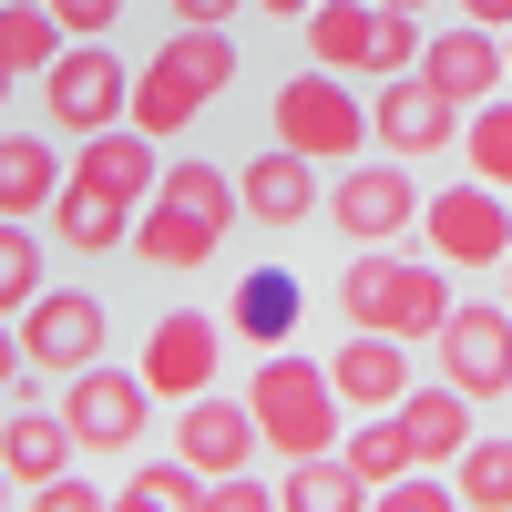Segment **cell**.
Segmentation results:
<instances>
[{"mask_svg": "<svg viewBox=\"0 0 512 512\" xmlns=\"http://www.w3.org/2000/svg\"><path fill=\"white\" fill-rule=\"evenodd\" d=\"M379 11H431V0H379Z\"/></svg>", "mask_w": 512, "mask_h": 512, "instance_id": "cell-40", "label": "cell"}, {"mask_svg": "<svg viewBox=\"0 0 512 512\" xmlns=\"http://www.w3.org/2000/svg\"><path fill=\"white\" fill-rule=\"evenodd\" d=\"M205 512H277V482H256V472H216V482H205Z\"/></svg>", "mask_w": 512, "mask_h": 512, "instance_id": "cell-33", "label": "cell"}, {"mask_svg": "<svg viewBox=\"0 0 512 512\" xmlns=\"http://www.w3.org/2000/svg\"><path fill=\"white\" fill-rule=\"evenodd\" d=\"M21 369H31V359H21V318H0V390H11Z\"/></svg>", "mask_w": 512, "mask_h": 512, "instance_id": "cell-36", "label": "cell"}, {"mask_svg": "<svg viewBox=\"0 0 512 512\" xmlns=\"http://www.w3.org/2000/svg\"><path fill=\"white\" fill-rule=\"evenodd\" d=\"M236 226H246L236 175H226V164H205V154H185V164H164V185L134 205V256L164 267V277H185V267H205Z\"/></svg>", "mask_w": 512, "mask_h": 512, "instance_id": "cell-1", "label": "cell"}, {"mask_svg": "<svg viewBox=\"0 0 512 512\" xmlns=\"http://www.w3.org/2000/svg\"><path fill=\"white\" fill-rule=\"evenodd\" d=\"M297 31H308V62H318V72H359V82L420 72V11H379V0H318Z\"/></svg>", "mask_w": 512, "mask_h": 512, "instance_id": "cell-5", "label": "cell"}, {"mask_svg": "<svg viewBox=\"0 0 512 512\" xmlns=\"http://www.w3.org/2000/svg\"><path fill=\"white\" fill-rule=\"evenodd\" d=\"M420 72H431L461 113L492 103V93H512V72H502V31H482V21H451L441 41H420Z\"/></svg>", "mask_w": 512, "mask_h": 512, "instance_id": "cell-17", "label": "cell"}, {"mask_svg": "<svg viewBox=\"0 0 512 512\" xmlns=\"http://www.w3.org/2000/svg\"><path fill=\"white\" fill-rule=\"evenodd\" d=\"M62 175L72 164L52 154V144H31V134H0V216H52V195H62Z\"/></svg>", "mask_w": 512, "mask_h": 512, "instance_id": "cell-23", "label": "cell"}, {"mask_svg": "<svg viewBox=\"0 0 512 512\" xmlns=\"http://www.w3.org/2000/svg\"><path fill=\"white\" fill-rule=\"evenodd\" d=\"M62 21H52V0H0V62L11 72H52L62 62Z\"/></svg>", "mask_w": 512, "mask_h": 512, "instance_id": "cell-26", "label": "cell"}, {"mask_svg": "<svg viewBox=\"0 0 512 512\" xmlns=\"http://www.w3.org/2000/svg\"><path fill=\"white\" fill-rule=\"evenodd\" d=\"M11 492H21V482H11V472H0V512H11Z\"/></svg>", "mask_w": 512, "mask_h": 512, "instance_id": "cell-42", "label": "cell"}, {"mask_svg": "<svg viewBox=\"0 0 512 512\" xmlns=\"http://www.w3.org/2000/svg\"><path fill=\"white\" fill-rule=\"evenodd\" d=\"M175 461H195L205 482H216V472H256V410L226 400V390L175 400Z\"/></svg>", "mask_w": 512, "mask_h": 512, "instance_id": "cell-16", "label": "cell"}, {"mask_svg": "<svg viewBox=\"0 0 512 512\" xmlns=\"http://www.w3.org/2000/svg\"><path fill=\"white\" fill-rule=\"evenodd\" d=\"M226 82H236V41L205 31V21H175V41H164V52L134 72V103H123V123H144L154 144H175L185 123L226 93Z\"/></svg>", "mask_w": 512, "mask_h": 512, "instance_id": "cell-2", "label": "cell"}, {"mask_svg": "<svg viewBox=\"0 0 512 512\" xmlns=\"http://www.w3.org/2000/svg\"><path fill=\"white\" fill-rule=\"evenodd\" d=\"M31 297H41V236L21 216H0V318H21Z\"/></svg>", "mask_w": 512, "mask_h": 512, "instance_id": "cell-30", "label": "cell"}, {"mask_svg": "<svg viewBox=\"0 0 512 512\" xmlns=\"http://www.w3.org/2000/svg\"><path fill=\"white\" fill-rule=\"evenodd\" d=\"M236 205H246V226H308L318 205H328L318 154H297V144H256L246 175H236Z\"/></svg>", "mask_w": 512, "mask_h": 512, "instance_id": "cell-15", "label": "cell"}, {"mask_svg": "<svg viewBox=\"0 0 512 512\" xmlns=\"http://www.w3.org/2000/svg\"><path fill=\"white\" fill-rule=\"evenodd\" d=\"M338 308H349V328H379V338H441V318H451V267L359 246L349 267H338Z\"/></svg>", "mask_w": 512, "mask_h": 512, "instance_id": "cell-3", "label": "cell"}, {"mask_svg": "<svg viewBox=\"0 0 512 512\" xmlns=\"http://www.w3.org/2000/svg\"><path fill=\"white\" fill-rule=\"evenodd\" d=\"M420 236H431V256L441 267H502L512 256V205H502V185H441L431 205H420Z\"/></svg>", "mask_w": 512, "mask_h": 512, "instance_id": "cell-10", "label": "cell"}, {"mask_svg": "<svg viewBox=\"0 0 512 512\" xmlns=\"http://www.w3.org/2000/svg\"><path fill=\"white\" fill-rule=\"evenodd\" d=\"M277 512H369V482L349 472V451H308L277 472Z\"/></svg>", "mask_w": 512, "mask_h": 512, "instance_id": "cell-24", "label": "cell"}, {"mask_svg": "<svg viewBox=\"0 0 512 512\" xmlns=\"http://www.w3.org/2000/svg\"><path fill=\"white\" fill-rule=\"evenodd\" d=\"M52 21H62L72 41H113V21H123V0H52Z\"/></svg>", "mask_w": 512, "mask_h": 512, "instance_id": "cell-34", "label": "cell"}, {"mask_svg": "<svg viewBox=\"0 0 512 512\" xmlns=\"http://www.w3.org/2000/svg\"><path fill=\"white\" fill-rule=\"evenodd\" d=\"M369 134L390 154H441V144H461V103L441 93L431 72H390L379 103H369Z\"/></svg>", "mask_w": 512, "mask_h": 512, "instance_id": "cell-14", "label": "cell"}, {"mask_svg": "<svg viewBox=\"0 0 512 512\" xmlns=\"http://www.w3.org/2000/svg\"><path fill=\"white\" fill-rule=\"evenodd\" d=\"M52 226H62V246H72V256H113V246H134V205H123V195H103L93 175H62Z\"/></svg>", "mask_w": 512, "mask_h": 512, "instance_id": "cell-21", "label": "cell"}, {"mask_svg": "<svg viewBox=\"0 0 512 512\" xmlns=\"http://www.w3.org/2000/svg\"><path fill=\"white\" fill-rule=\"evenodd\" d=\"M267 11H277V21H308V11H318V0H267Z\"/></svg>", "mask_w": 512, "mask_h": 512, "instance_id": "cell-39", "label": "cell"}, {"mask_svg": "<svg viewBox=\"0 0 512 512\" xmlns=\"http://www.w3.org/2000/svg\"><path fill=\"white\" fill-rule=\"evenodd\" d=\"M451 492H461V512H512V441L472 431L461 461H451Z\"/></svg>", "mask_w": 512, "mask_h": 512, "instance_id": "cell-27", "label": "cell"}, {"mask_svg": "<svg viewBox=\"0 0 512 512\" xmlns=\"http://www.w3.org/2000/svg\"><path fill=\"white\" fill-rule=\"evenodd\" d=\"M62 420H72V441L82 451H144L154 441V390H144V369H72V390H62Z\"/></svg>", "mask_w": 512, "mask_h": 512, "instance_id": "cell-8", "label": "cell"}, {"mask_svg": "<svg viewBox=\"0 0 512 512\" xmlns=\"http://www.w3.org/2000/svg\"><path fill=\"white\" fill-rule=\"evenodd\" d=\"M216 359H226V328H216V318L164 308L154 338H144V390H154V400H195V390H216Z\"/></svg>", "mask_w": 512, "mask_h": 512, "instance_id": "cell-13", "label": "cell"}, {"mask_svg": "<svg viewBox=\"0 0 512 512\" xmlns=\"http://www.w3.org/2000/svg\"><path fill=\"white\" fill-rule=\"evenodd\" d=\"M31 512H113V492L82 472H52V482H31Z\"/></svg>", "mask_w": 512, "mask_h": 512, "instance_id": "cell-32", "label": "cell"}, {"mask_svg": "<svg viewBox=\"0 0 512 512\" xmlns=\"http://www.w3.org/2000/svg\"><path fill=\"white\" fill-rule=\"evenodd\" d=\"M502 72H512V31H502Z\"/></svg>", "mask_w": 512, "mask_h": 512, "instance_id": "cell-44", "label": "cell"}, {"mask_svg": "<svg viewBox=\"0 0 512 512\" xmlns=\"http://www.w3.org/2000/svg\"><path fill=\"white\" fill-rule=\"evenodd\" d=\"M502 308H512V256H502Z\"/></svg>", "mask_w": 512, "mask_h": 512, "instance_id": "cell-43", "label": "cell"}, {"mask_svg": "<svg viewBox=\"0 0 512 512\" xmlns=\"http://www.w3.org/2000/svg\"><path fill=\"white\" fill-rule=\"evenodd\" d=\"M103 338H113V308H103L93 287H41L31 308H21V359H31V369H52V379L93 369V359H103Z\"/></svg>", "mask_w": 512, "mask_h": 512, "instance_id": "cell-9", "label": "cell"}, {"mask_svg": "<svg viewBox=\"0 0 512 512\" xmlns=\"http://www.w3.org/2000/svg\"><path fill=\"white\" fill-rule=\"evenodd\" d=\"M246 338H256V349H287V328H297V277L287 267H256L246 287H236V308H226Z\"/></svg>", "mask_w": 512, "mask_h": 512, "instance_id": "cell-25", "label": "cell"}, {"mask_svg": "<svg viewBox=\"0 0 512 512\" xmlns=\"http://www.w3.org/2000/svg\"><path fill=\"white\" fill-rule=\"evenodd\" d=\"M123 103H134V72L113 62V41H62V62L41 72L52 134H103V123H123Z\"/></svg>", "mask_w": 512, "mask_h": 512, "instance_id": "cell-7", "label": "cell"}, {"mask_svg": "<svg viewBox=\"0 0 512 512\" xmlns=\"http://www.w3.org/2000/svg\"><path fill=\"white\" fill-rule=\"evenodd\" d=\"M113 512H175V502H154L144 482H123V492H113Z\"/></svg>", "mask_w": 512, "mask_h": 512, "instance_id": "cell-38", "label": "cell"}, {"mask_svg": "<svg viewBox=\"0 0 512 512\" xmlns=\"http://www.w3.org/2000/svg\"><path fill=\"white\" fill-rule=\"evenodd\" d=\"M246 410H256V441H267L277 461H308V451H338V420H349V400H338L328 359H297V349H267L246 379Z\"/></svg>", "mask_w": 512, "mask_h": 512, "instance_id": "cell-4", "label": "cell"}, {"mask_svg": "<svg viewBox=\"0 0 512 512\" xmlns=\"http://www.w3.org/2000/svg\"><path fill=\"white\" fill-rule=\"evenodd\" d=\"M236 11H246V0H175V21H205V31H226Z\"/></svg>", "mask_w": 512, "mask_h": 512, "instance_id": "cell-35", "label": "cell"}, {"mask_svg": "<svg viewBox=\"0 0 512 512\" xmlns=\"http://www.w3.org/2000/svg\"><path fill=\"white\" fill-rule=\"evenodd\" d=\"M277 144H297V154H318V164H349L359 144H369V113H359V93H349V72H287L277 82Z\"/></svg>", "mask_w": 512, "mask_h": 512, "instance_id": "cell-6", "label": "cell"}, {"mask_svg": "<svg viewBox=\"0 0 512 512\" xmlns=\"http://www.w3.org/2000/svg\"><path fill=\"white\" fill-rule=\"evenodd\" d=\"M400 431H410V451H420V472H451L461 441H472V390H451V379H410Z\"/></svg>", "mask_w": 512, "mask_h": 512, "instance_id": "cell-20", "label": "cell"}, {"mask_svg": "<svg viewBox=\"0 0 512 512\" xmlns=\"http://www.w3.org/2000/svg\"><path fill=\"white\" fill-rule=\"evenodd\" d=\"M11 82H21V72H11V62H0V103H11Z\"/></svg>", "mask_w": 512, "mask_h": 512, "instance_id": "cell-41", "label": "cell"}, {"mask_svg": "<svg viewBox=\"0 0 512 512\" xmlns=\"http://www.w3.org/2000/svg\"><path fill=\"white\" fill-rule=\"evenodd\" d=\"M461 21H482V31H512V0H461Z\"/></svg>", "mask_w": 512, "mask_h": 512, "instance_id": "cell-37", "label": "cell"}, {"mask_svg": "<svg viewBox=\"0 0 512 512\" xmlns=\"http://www.w3.org/2000/svg\"><path fill=\"white\" fill-rule=\"evenodd\" d=\"M72 175H93L103 195H123V205H144V195L164 185V154H154V134H144V123H103V134H82V154H72Z\"/></svg>", "mask_w": 512, "mask_h": 512, "instance_id": "cell-19", "label": "cell"}, {"mask_svg": "<svg viewBox=\"0 0 512 512\" xmlns=\"http://www.w3.org/2000/svg\"><path fill=\"white\" fill-rule=\"evenodd\" d=\"M318 216L349 236V246H390V236L420 226V185H410V164H359V154H349V175L328 185Z\"/></svg>", "mask_w": 512, "mask_h": 512, "instance_id": "cell-11", "label": "cell"}, {"mask_svg": "<svg viewBox=\"0 0 512 512\" xmlns=\"http://www.w3.org/2000/svg\"><path fill=\"white\" fill-rule=\"evenodd\" d=\"M441 379L472 390V400H502L512 390V308H461V297H451V318H441Z\"/></svg>", "mask_w": 512, "mask_h": 512, "instance_id": "cell-12", "label": "cell"}, {"mask_svg": "<svg viewBox=\"0 0 512 512\" xmlns=\"http://www.w3.org/2000/svg\"><path fill=\"white\" fill-rule=\"evenodd\" d=\"M72 451H82V441H72L62 410H11V420H0V472H11L21 492L52 482V472H72Z\"/></svg>", "mask_w": 512, "mask_h": 512, "instance_id": "cell-22", "label": "cell"}, {"mask_svg": "<svg viewBox=\"0 0 512 512\" xmlns=\"http://www.w3.org/2000/svg\"><path fill=\"white\" fill-rule=\"evenodd\" d=\"M328 379H338V400H349L359 420H369V410H400V400H410V338L349 328V349L328 359Z\"/></svg>", "mask_w": 512, "mask_h": 512, "instance_id": "cell-18", "label": "cell"}, {"mask_svg": "<svg viewBox=\"0 0 512 512\" xmlns=\"http://www.w3.org/2000/svg\"><path fill=\"white\" fill-rule=\"evenodd\" d=\"M349 472H359L369 492H379V482H400V472H420V451H410V431H400V410H369V420H359Z\"/></svg>", "mask_w": 512, "mask_h": 512, "instance_id": "cell-29", "label": "cell"}, {"mask_svg": "<svg viewBox=\"0 0 512 512\" xmlns=\"http://www.w3.org/2000/svg\"><path fill=\"white\" fill-rule=\"evenodd\" d=\"M369 512H461V492H451L441 472H400V482L369 492Z\"/></svg>", "mask_w": 512, "mask_h": 512, "instance_id": "cell-31", "label": "cell"}, {"mask_svg": "<svg viewBox=\"0 0 512 512\" xmlns=\"http://www.w3.org/2000/svg\"><path fill=\"white\" fill-rule=\"evenodd\" d=\"M461 154H472V175H482V185L512 195V93H492V103L461 113Z\"/></svg>", "mask_w": 512, "mask_h": 512, "instance_id": "cell-28", "label": "cell"}]
</instances>
